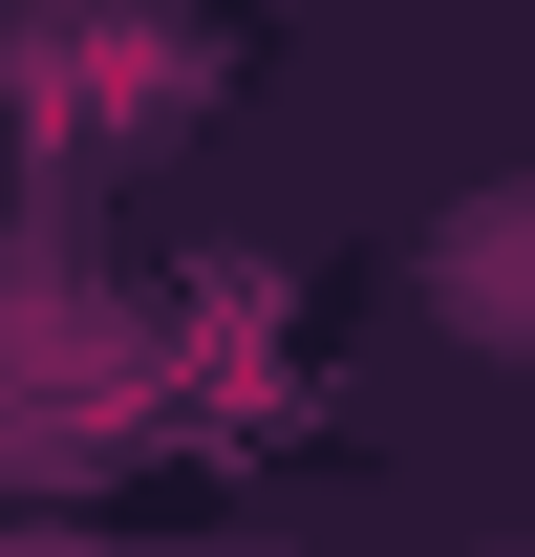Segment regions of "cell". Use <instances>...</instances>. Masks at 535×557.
I'll return each mask as SVG.
<instances>
[{
    "instance_id": "obj_1",
    "label": "cell",
    "mask_w": 535,
    "mask_h": 557,
    "mask_svg": "<svg viewBox=\"0 0 535 557\" xmlns=\"http://www.w3.org/2000/svg\"><path fill=\"white\" fill-rule=\"evenodd\" d=\"M428 300H450L493 364H535V194H471L450 236H428Z\"/></svg>"
}]
</instances>
